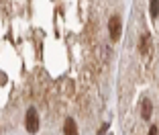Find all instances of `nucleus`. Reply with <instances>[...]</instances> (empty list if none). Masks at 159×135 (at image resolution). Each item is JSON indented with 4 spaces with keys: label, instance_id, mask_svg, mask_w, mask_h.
<instances>
[{
    "label": "nucleus",
    "instance_id": "4",
    "mask_svg": "<svg viewBox=\"0 0 159 135\" xmlns=\"http://www.w3.org/2000/svg\"><path fill=\"white\" fill-rule=\"evenodd\" d=\"M149 49H151V37H149V35H145V37L141 39L139 51H141V55H149Z\"/></svg>",
    "mask_w": 159,
    "mask_h": 135
},
{
    "label": "nucleus",
    "instance_id": "2",
    "mask_svg": "<svg viewBox=\"0 0 159 135\" xmlns=\"http://www.w3.org/2000/svg\"><path fill=\"white\" fill-rule=\"evenodd\" d=\"M108 33H110V39L112 41L120 39V19L118 17H112V19L108 21Z\"/></svg>",
    "mask_w": 159,
    "mask_h": 135
},
{
    "label": "nucleus",
    "instance_id": "1",
    "mask_svg": "<svg viewBox=\"0 0 159 135\" xmlns=\"http://www.w3.org/2000/svg\"><path fill=\"white\" fill-rule=\"evenodd\" d=\"M25 125H27L29 133H37L39 131V115H37L35 108H29L27 111V121H25Z\"/></svg>",
    "mask_w": 159,
    "mask_h": 135
},
{
    "label": "nucleus",
    "instance_id": "3",
    "mask_svg": "<svg viewBox=\"0 0 159 135\" xmlns=\"http://www.w3.org/2000/svg\"><path fill=\"white\" fill-rule=\"evenodd\" d=\"M151 113H153V103H151L149 98H145L143 107H141V115H143V119H151Z\"/></svg>",
    "mask_w": 159,
    "mask_h": 135
},
{
    "label": "nucleus",
    "instance_id": "6",
    "mask_svg": "<svg viewBox=\"0 0 159 135\" xmlns=\"http://www.w3.org/2000/svg\"><path fill=\"white\" fill-rule=\"evenodd\" d=\"M157 14H159V0H151V17L157 19Z\"/></svg>",
    "mask_w": 159,
    "mask_h": 135
},
{
    "label": "nucleus",
    "instance_id": "5",
    "mask_svg": "<svg viewBox=\"0 0 159 135\" xmlns=\"http://www.w3.org/2000/svg\"><path fill=\"white\" fill-rule=\"evenodd\" d=\"M63 133L66 135H78V127H75L74 119H67L66 125H63Z\"/></svg>",
    "mask_w": 159,
    "mask_h": 135
},
{
    "label": "nucleus",
    "instance_id": "7",
    "mask_svg": "<svg viewBox=\"0 0 159 135\" xmlns=\"http://www.w3.org/2000/svg\"><path fill=\"white\" fill-rule=\"evenodd\" d=\"M157 133H159L157 125H153V127H151V129H149V135H157Z\"/></svg>",
    "mask_w": 159,
    "mask_h": 135
},
{
    "label": "nucleus",
    "instance_id": "8",
    "mask_svg": "<svg viewBox=\"0 0 159 135\" xmlns=\"http://www.w3.org/2000/svg\"><path fill=\"white\" fill-rule=\"evenodd\" d=\"M108 129V123H104V125L102 127H100V131H98V135H104V131H106Z\"/></svg>",
    "mask_w": 159,
    "mask_h": 135
}]
</instances>
